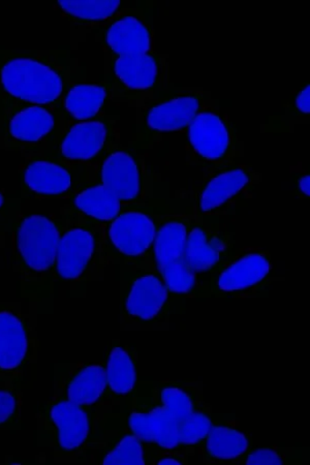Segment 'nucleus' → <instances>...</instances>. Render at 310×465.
<instances>
[{
	"instance_id": "4468645a",
	"label": "nucleus",
	"mask_w": 310,
	"mask_h": 465,
	"mask_svg": "<svg viewBox=\"0 0 310 465\" xmlns=\"http://www.w3.org/2000/svg\"><path fill=\"white\" fill-rule=\"evenodd\" d=\"M97 183L128 203L154 204L155 174L137 150L113 146L94 166Z\"/></svg>"
},
{
	"instance_id": "f03ea898",
	"label": "nucleus",
	"mask_w": 310,
	"mask_h": 465,
	"mask_svg": "<svg viewBox=\"0 0 310 465\" xmlns=\"http://www.w3.org/2000/svg\"><path fill=\"white\" fill-rule=\"evenodd\" d=\"M62 216H20L13 223L14 259L21 282V295L39 307L52 306Z\"/></svg>"
},
{
	"instance_id": "9b49d317",
	"label": "nucleus",
	"mask_w": 310,
	"mask_h": 465,
	"mask_svg": "<svg viewBox=\"0 0 310 465\" xmlns=\"http://www.w3.org/2000/svg\"><path fill=\"white\" fill-rule=\"evenodd\" d=\"M66 122L59 107L18 106L0 112L2 147L24 155L46 152Z\"/></svg>"
},
{
	"instance_id": "423d86ee",
	"label": "nucleus",
	"mask_w": 310,
	"mask_h": 465,
	"mask_svg": "<svg viewBox=\"0 0 310 465\" xmlns=\"http://www.w3.org/2000/svg\"><path fill=\"white\" fill-rule=\"evenodd\" d=\"M56 261L57 282L86 284L102 279L110 262L105 254L104 224L63 213Z\"/></svg>"
},
{
	"instance_id": "c756f323",
	"label": "nucleus",
	"mask_w": 310,
	"mask_h": 465,
	"mask_svg": "<svg viewBox=\"0 0 310 465\" xmlns=\"http://www.w3.org/2000/svg\"><path fill=\"white\" fill-rule=\"evenodd\" d=\"M308 447H253L238 464H308Z\"/></svg>"
},
{
	"instance_id": "39448f33",
	"label": "nucleus",
	"mask_w": 310,
	"mask_h": 465,
	"mask_svg": "<svg viewBox=\"0 0 310 465\" xmlns=\"http://www.w3.org/2000/svg\"><path fill=\"white\" fill-rule=\"evenodd\" d=\"M95 409L55 395L37 412L39 444L53 448L58 460L85 462L98 445Z\"/></svg>"
},
{
	"instance_id": "c85d7f7f",
	"label": "nucleus",
	"mask_w": 310,
	"mask_h": 465,
	"mask_svg": "<svg viewBox=\"0 0 310 465\" xmlns=\"http://www.w3.org/2000/svg\"><path fill=\"white\" fill-rule=\"evenodd\" d=\"M234 420H235L234 415L215 414L211 407L195 411L176 422L180 445L191 455L215 424L234 422Z\"/></svg>"
},
{
	"instance_id": "a211bd4d",
	"label": "nucleus",
	"mask_w": 310,
	"mask_h": 465,
	"mask_svg": "<svg viewBox=\"0 0 310 465\" xmlns=\"http://www.w3.org/2000/svg\"><path fill=\"white\" fill-rule=\"evenodd\" d=\"M94 33L105 56L149 54L155 51L154 3L131 4Z\"/></svg>"
},
{
	"instance_id": "7c9ffc66",
	"label": "nucleus",
	"mask_w": 310,
	"mask_h": 465,
	"mask_svg": "<svg viewBox=\"0 0 310 465\" xmlns=\"http://www.w3.org/2000/svg\"><path fill=\"white\" fill-rule=\"evenodd\" d=\"M310 115V86L302 85L292 99L285 104L284 114L270 117L268 126L270 132H286L295 124L308 122Z\"/></svg>"
},
{
	"instance_id": "f704fd0d",
	"label": "nucleus",
	"mask_w": 310,
	"mask_h": 465,
	"mask_svg": "<svg viewBox=\"0 0 310 465\" xmlns=\"http://www.w3.org/2000/svg\"><path fill=\"white\" fill-rule=\"evenodd\" d=\"M11 202L5 196V193L0 190V215H5L7 212L10 213Z\"/></svg>"
},
{
	"instance_id": "0eeeda50",
	"label": "nucleus",
	"mask_w": 310,
	"mask_h": 465,
	"mask_svg": "<svg viewBox=\"0 0 310 465\" xmlns=\"http://www.w3.org/2000/svg\"><path fill=\"white\" fill-rule=\"evenodd\" d=\"M185 133L188 167H199L204 172L223 169L240 163L245 154L237 126L219 109L200 112Z\"/></svg>"
},
{
	"instance_id": "6e6552de",
	"label": "nucleus",
	"mask_w": 310,
	"mask_h": 465,
	"mask_svg": "<svg viewBox=\"0 0 310 465\" xmlns=\"http://www.w3.org/2000/svg\"><path fill=\"white\" fill-rule=\"evenodd\" d=\"M275 280L268 251L236 249L204 282L202 299L267 297L269 287Z\"/></svg>"
},
{
	"instance_id": "a878e982",
	"label": "nucleus",
	"mask_w": 310,
	"mask_h": 465,
	"mask_svg": "<svg viewBox=\"0 0 310 465\" xmlns=\"http://www.w3.org/2000/svg\"><path fill=\"white\" fill-rule=\"evenodd\" d=\"M253 447V439L248 433L237 430L232 422H222L213 427L198 448L203 462L238 464Z\"/></svg>"
},
{
	"instance_id": "f3484780",
	"label": "nucleus",
	"mask_w": 310,
	"mask_h": 465,
	"mask_svg": "<svg viewBox=\"0 0 310 465\" xmlns=\"http://www.w3.org/2000/svg\"><path fill=\"white\" fill-rule=\"evenodd\" d=\"M36 352L32 319L19 303L0 302V382H25L26 367Z\"/></svg>"
},
{
	"instance_id": "b1692460",
	"label": "nucleus",
	"mask_w": 310,
	"mask_h": 465,
	"mask_svg": "<svg viewBox=\"0 0 310 465\" xmlns=\"http://www.w3.org/2000/svg\"><path fill=\"white\" fill-rule=\"evenodd\" d=\"M137 349L118 341H112L105 357V401H130L138 384Z\"/></svg>"
},
{
	"instance_id": "2eb2a0df",
	"label": "nucleus",
	"mask_w": 310,
	"mask_h": 465,
	"mask_svg": "<svg viewBox=\"0 0 310 465\" xmlns=\"http://www.w3.org/2000/svg\"><path fill=\"white\" fill-rule=\"evenodd\" d=\"M25 156L20 168L24 198L69 200L82 185L95 180L94 166L66 163L39 153Z\"/></svg>"
},
{
	"instance_id": "72a5a7b5",
	"label": "nucleus",
	"mask_w": 310,
	"mask_h": 465,
	"mask_svg": "<svg viewBox=\"0 0 310 465\" xmlns=\"http://www.w3.org/2000/svg\"><path fill=\"white\" fill-rule=\"evenodd\" d=\"M293 193L299 199L308 200L310 194V176L307 172L300 173L294 178Z\"/></svg>"
},
{
	"instance_id": "dca6fc26",
	"label": "nucleus",
	"mask_w": 310,
	"mask_h": 465,
	"mask_svg": "<svg viewBox=\"0 0 310 465\" xmlns=\"http://www.w3.org/2000/svg\"><path fill=\"white\" fill-rule=\"evenodd\" d=\"M117 117L104 115L85 122L66 123L62 133L46 152L39 153L66 163L95 164L120 143Z\"/></svg>"
},
{
	"instance_id": "6ab92c4d",
	"label": "nucleus",
	"mask_w": 310,
	"mask_h": 465,
	"mask_svg": "<svg viewBox=\"0 0 310 465\" xmlns=\"http://www.w3.org/2000/svg\"><path fill=\"white\" fill-rule=\"evenodd\" d=\"M127 403L146 407L175 423L210 408L198 381H138L132 399L125 406Z\"/></svg>"
},
{
	"instance_id": "5701e85b",
	"label": "nucleus",
	"mask_w": 310,
	"mask_h": 465,
	"mask_svg": "<svg viewBox=\"0 0 310 465\" xmlns=\"http://www.w3.org/2000/svg\"><path fill=\"white\" fill-rule=\"evenodd\" d=\"M154 204L128 203L120 200L96 180L82 185L69 198L63 213L85 217L89 221L105 224L116 219L125 210Z\"/></svg>"
},
{
	"instance_id": "20e7f679",
	"label": "nucleus",
	"mask_w": 310,
	"mask_h": 465,
	"mask_svg": "<svg viewBox=\"0 0 310 465\" xmlns=\"http://www.w3.org/2000/svg\"><path fill=\"white\" fill-rule=\"evenodd\" d=\"M119 267L120 313L125 322L153 326L185 312L186 299L174 294L154 260Z\"/></svg>"
},
{
	"instance_id": "473e14b6",
	"label": "nucleus",
	"mask_w": 310,
	"mask_h": 465,
	"mask_svg": "<svg viewBox=\"0 0 310 465\" xmlns=\"http://www.w3.org/2000/svg\"><path fill=\"white\" fill-rule=\"evenodd\" d=\"M190 454L184 451H158L154 464H187Z\"/></svg>"
},
{
	"instance_id": "c9c22d12",
	"label": "nucleus",
	"mask_w": 310,
	"mask_h": 465,
	"mask_svg": "<svg viewBox=\"0 0 310 465\" xmlns=\"http://www.w3.org/2000/svg\"><path fill=\"white\" fill-rule=\"evenodd\" d=\"M3 237V230H2V227H0V239H2Z\"/></svg>"
},
{
	"instance_id": "9d476101",
	"label": "nucleus",
	"mask_w": 310,
	"mask_h": 465,
	"mask_svg": "<svg viewBox=\"0 0 310 465\" xmlns=\"http://www.w3.org/2000/svg\"><path fill=\"white\" fill-rule=\"evenodd\" d=\"M262 175L248 164L204 172L195 193V215L203 220L230 216L251 200Z\"/></svg>"
},
{
	"instance_id": "ddd939ff",
	"label": "nucleus",
	"mask_w": 310,
	"mask_h": 465,
	"mask_svg": "<svg viewBox=\"0 0 310 465\" xmlns=\"http://www.w3.org/2000/svg\"><path fill=\"white\" fill-rule=\"evenodd\" d=\"M108 59V76L105 80L111 84L112 101L135 104L173 86L168 56L155 51Z\"/></svg>"
},
{
	"instance_id": "412c9836",
	"label": "nucleus",
	"mask_w": 310,
	"mask_h": 465,
	"mask_svg": "<svg viewBox=\"0 0 310 465\" xmlns=\"http://www.w3.org/2000/svg\"><path fill=\"white\" fill-rule=\"evenodd\" d=\"M58 388L55 395L79 406L95 409L105 402V370L102 364H75L58 367Z\"/></svg>"
},
{
	"instance_id": "393cba45",
	"label": "nucleus",
	"mask_w": 310,
	"mask_h": 465,
	"mask_svg": "<svg viewBox=\"0 0 310 465\" xmlns=\"http://www.w3.org/2000/svg\"><path fill=\"white\" fill-rule=\"evenodd\" d=\"M112 101L109 81L89 84L80 81L66 90L59 110L66 123L85 122L105 115V107Z\"/></svg>"
},
{
	"instance_id": "f8f14e48",
	"label": "nucleus",
	"mask_w": 310,
	"mask_h": 465,
	"mask_svg": "<svg viewBox=\"0 0 310 465\" xmlns=\"http://www.w3.org/2000/svg\"><path fill=\"white\" fill-rule=\"evenodd\" d=\"M164 213L154 205L125 210L104 224L105 254L117 266L154 260L158 221Z\"/></svg>"
},
{
	"instance_id": "4be33fe9",
	"label": "nucleus",
	"mask_w": 310,
	"mask_h": 465,
	"mask_svg": "<svg viewBox=\"0 0 310 465\" xmlns=\"http://www.w3.org/2000/svg\"><path fill=\"white\" fill-rule=\"evenodd\" d=\"M124 407L123 430L134 433L146 444L163 451L186 452L180 445L175 422L139 404L127 403Z\"/></svg>"
},
{
	"instance_id": "bb28decb",
	"label": "nucleus",
	"mask_w": 310,
	"mask_h": 465,
	"mask_svg": "<svg viewBox=\"0 0 310 465\" xmlns=\"http://www.w3.org/2000/svg\"><path fill=\"white\" fill-rule=\"evenodd\" d=\"M60 12L71 22L73 25L95 30L107 25L108 22L120 12L125 9L131 3H124L121 0H86V2H75V0H59L56 2Z\"/></svg>"
},
{
	"instance_id": "cd10ccee",
	"label": "nucleus",
	"mask_w": 310,
	"mask_h": 465,
	"mask_svg": "<svg viewBox=\"0 0 310 465\" xmlns=\"http://www.w3.org/2000/svg\"><path fill=\"white\" fill-rule=\"evenodd\" d=\"M102 464H154L160 451L140 440L134 433L123 430L107 442H103Z\"/></svg>"
},
{
	"instance_id": "f257e3e1",
	"label": "nucleus",
	"mask_w": 310,
	"mask_h": 465,
	"mask_svg": "<svg viewBox=\"0 0 310 465\" xmlns=\"http://www.w3.org/2000/svg\"><path fill=\"white\" fill-rule=\"evenodd\" d=\"M86 81V67L71 51L0 49V112L28 106L59 107L66 90Z\"/></svg>"
},
{
	"instance_id": "aec40b11",
	"label": "nucleus",
	"mask_w": 310,
	"mask_h": 465,
	"mask_svg": "<svg viewBox=\"0 0 310 465\" xmlns=\"http://www.w3.org/2000/svg\"><path fill=\"white\" fill-rule=\"evenodd\" d=\"M235 251L236 239L233 232L221 230L213 221L200 217L187 236L185 260L188 267L205 282Z\"/></svg>"
},
{
	"instance_id": "1a4fd4ad",
	"label": "nucleus",
	"mask_w": 310,
	"mask_h": 465,
	"mask_svg": "<svg viewBox=\"0 0 310 465\" xmlns=\"http://www.w3.org/2000/svg\"><path fill=\"white\" fill-rule=\"evenodd\" d=\"M199 216L163 213L157 223L154 262L169 288L185 299H202L204 281L188 267L186 239Z\"/></svg>"
},
{
	"instance_id": "7ed1b4c3",
	"label": "nucleus",
	"mask_w": 310,
	"mask_h": 465,
	"mask_svg": "<svg viewBox=\"0 0 310 465\" xmlns=\"http://www.w3.org/2000/svg\"><path fill=\"white\" fill-rule=\"evenodd\" d=\"M134 106L138 109L137 131L128 146L139 152L154 147L165 134L185 132L200 112L219 109V101L201 88L173 85Z\"/></svg>"
},
{
	"instance_id": "2f4dec72",
	"label": "nucleus",
	"mask_w": 310,
	"mask_h": 465,
	"mask_svg": "<svg viewBox=\"0 0 310 465\" xmlns=\"http://www.w3.org/2000/svg\"><path fill=\"white\" fill-rule=\"evenodd\" d=\"M25 382H0V431L21 430Z\"/></svg>"
}]
</instances>
